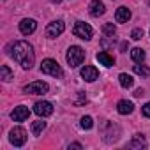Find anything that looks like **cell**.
<instances>
[{
  "label": "cell",
  "mask_w": 150,
  "mask_h": 150,
  "mask_svg": "<svg viewBox=\"0 0 150 150\" xmlns=\"http://www.w3.org/2000/svg\"><path fill=\"white\" fill-rule=\"evenodd\" d=\"M7 51L23 69H32V65L35 62V53H34V48H32L30 42H27V41L11 42Z\"/></svg>",
  "instance_id": "1"
},
{
  "label": "cell",
  "mask_w": 150,
  "mask_h": 150,
  "mask_svg": "<svg viewBox=\"0 0 150 150\" xmlns=\"http://www.w3.org/2000/svg\"><path fill=\"white\" fill-rule=\"evenodd\" d=\"M65 60H67V64H69L71 67H78V65H81L83 60H85V51H83L80 46H71V48L67 50Z\"/></svg>",
  "instance_id": "2"
},
{
  "label": "cell",
  "mask_w": 150,
  "mask_h": 150,
  "mask_svg": "<svg viewBox=\"0 0 150 150\" xmlns=\"http://www.w3.org/2000/svg\"><path fill=\"white\" fill-rule=\"evenodd\" d=\"M101 132H103V139H104L106 143H113V141H117L118 136H120V127H118L117 124L106 120V122L103 124Z\"/></svg>",
  "instance_id": "3"
},
{
  "label": "cell",
  "mask_w": 150,
  "mask_h": 150,
  "mask_svg": "<svg viewBox=\"0 0 150 150\" xmlns=\"http://www.w3.org/2000/svg\"><path fill=\"white\" fill-rule=\"evenodd\" d=\"M41 72L50 74V76H53V78H62V76H64L62 67H60L58 62L53 60V58H46V60H42V64H41Z\"/></svg>",
  "instance_id": "4"
},
{
  "label": "cell",
  "mask_w": 150,
  "mask_h": 150,
  "mask_svg": "<svg viewBox=\"0 0 150 150\" xmlns=\"http://www.w3.org/2000/svg\"><path fill=\"white\" fill-rule=\"evenodd\" d=\"M72 34L76 35V37H80V39L90 41V39H92V35H94V30H92V27H90L88 23L78 21L76 25H74V28H72Z\"/></svg>",
  "instance_id": "5"
},
{
  "label": "cell",
  "mask_w": 150,
  "mask_h": 150,
  "mask_svg": "<svg viewBox=\"0 0 150 150\" xmlns=\"http://www.w3.org/2000/svg\"><path fill=\"white\" fill-rule=\"evenodd\" d=\"M9 141L14 146H23L27 143V131L23 127H13L9 132Z\"/></svg>",
  "instance_id": "6"
},
{
  "label": "cell",
  "mask_w": 150,
  "mask_h": 150,
  "mask_svg": "<svg viewBox=\"0 0 150 150\" xmlns=\"http://www.w3.org/2000/svg\"><path fill=\"white\" fill-rule=\"evenodd\" d=\"M65 30V23L62 21V20H57V21H51L48 27H46V37H50V39H53V37H58L62 32Z\"/></svg>",
  "instance_id": "7"
},
{
  "label": "cell",
  "mask_w": 150,
  "mask_h": 150,
  "mask_svg": "<svg viewBox=\"0 0 150 150\" xmlns=\"http://www.w3.org/2000/svg\"><path fill=\"white\" fill-rule=\"evenodd\" d=\"M48 90H50V87H48L46 81H32V83H28V85L23 88L25 94H34V96H37V94H46Z\"/></svg>",
  "instance_id": "8"
},
{
  "label": "cell",
  "mask_w": 150,
  "mask_h": 150,
  "mask_svg": "<svg viewBox=\"0 0 150 150\" xmlns=\"http://www.w3.org/2000/svg\"><path fill=\"white\" fill-rule=\"evenodd\" d=\"M34 113L39 115V117H42V118L44 117H50L53 113V104L48 103V101H37L34 104Z\"/></svg>",
  "instance_id": "9"
},
{
  "label": "cell",
  "mask_w": 150,
  "mask_h": 150,
  "mask_svg": "<svg viewBox=\"0 0 150 150\" xmlns=\"http://www.w3.org/2000/svg\"><path fill=\"white\" fill-rule=\"evenodd\" d=\"M35 28H37V21L32 20V18H25V20H21V23H20V32H21L23 35L34 34Z\"/></svg>",
  "instance_id": "10"
},
{
  "label": "cell",
  "mask_w": 150,
  "mask_h": 150,
  "mask_svg": "<svg viewBox=\"0 0 150 150\" xmlns=\"http://www.w3.org/2000/svg\"><path fill=\"white\" fill-rule=\"evenodd\" d=\"M30 117V110L27 108V106H16L14 110H13V113H11V118L14 120V122H23V120H27Z\"/></svg>",
  "instance_id": "11"
},
{
  "label": "cell",
  "mask_w": 150,
  "mask_h": 150,
  "mask_svg": "<svg viewBox=\"0 0 150 150\" xmlns=\"http://www.w3.org/2000/svg\"><path fill=\"white\" fill-rule=\"evenodd\" d=\"M81 78L85 80V81H96L97 78H99V71L94 67V65H85V67H81Z\"/></svg>",
  "instance_id": "12"
},
{
  "label": "cell",
  "mask_w": 150,
  "mask_h": 150,
  "mask_svg": "<svg viewBox=\"0 0 150 150\" xmlns=\"http://www.w3.org/2000/svg\"><path fill=\"white\" fill-rule=\"evenodd\" d=\"M88 13H90V16L99 18V16H103L106 13V7H104V4L101 2V0H92L90 6H88Z\"/></svg>",
  "instance_id": "13"
},
{
  "label": "cell",
  "mask_w": 150,
  "mask_h": 150,
  "mask_svg": "<svg viewBox=\"0 0 150 150\" xmlns=\"http://www.w3.org/2000/svg\"><path fill=\"white\" fill-rule=\"evenodd\" d=\"M117 111H118L120 115H131V113L134 111V104H132L131 101H127V99H122V101H118V104H117Z\"/></svg>",
  "instance_id": "14"
},
{
  "label": "cell",
  "mask_w": 150,
  "mask_h": 150,
  "mask_svg": "<svg viewBox=\"0 0 150 150\" xmlns=\"http://www.w3.org/2000/svg\"><path fill=\"white\" fill-rule=\"evenodd\" d=\"M115 20H117V23H127L131 20V11L127 7H118L115 13Z\"/></svg>",
  "instance_id": "15"
},
{
  "label": "cell",
  "mask_w": 150,
  "mask_h": 150,
  "mask_svg": "<svg viewBox=\"0 0 150 150\" xmlns=\"http://www.w3.org/2000/svg\"><path fill=\"white\" fill-rule=\"evenodd\" d=\"M103 65H106V67H113L115 65V58L110 55V53H106V51H101V53H97V57H96Z\"/></svg>",
  "instance_id": "16"
},
{
  "label": "cell",
  "mask_w": 150,
  "mask_h": 150,
  "mask_svg": "<svg viewBox=\"0 0 150 150\" xmlns=\"http://www.w3.org/2000/svg\"><path fill=\"white\" fill-rule=\"evenodd\" d=\"M118 81H120V87H124V88H131L134 85L132 76H131V74H125V72H122L118 76Z\"/></svg>",
  "instance_id": "17"
},
{
  "label": "cell",
  "mask_w": 150,
  "mask_h": 150,
  "mask_svg": "<svg viewBox=\"0 0 150 150\" xmlns=\"http://www.w3.org/2000/svg\"><path fill=\"white\" fill-rule=\"evenodd\" d=\"M132 71L138 74V76H143V78L150 76V67H146V65H141V62H139V64L136 62V65H132Z\"/></svg>",
  "instance_id": "18"
},
{
  "label": "cell",
  "mask_w": 150,
  "mask_h": 150,
  "mask_svg": "<svg viewBox=\"0 0 150 150\" xmlns=\"http://www.w3.org/2000/svg\"><path fill=\"white\" fill-rule=\"evenodd\" d=\"M13 78H14V72L9 69V65H2V67H0V80L11 81Z\"/></svg>",
  "instance_id": "19"
},
{
  "label": "cell",
  "mask_w": 150,
  "mask_h": 150,
  "mask_svg": "<svg viewBox=\"0 0 150 150\" xmlns=\"http://www.w3.org/2000/svg\"><path fill=\"white\" fill-rule=\"evenodd\" d=\"M131 146L132 148H141V146H146V139L143 134H134L132 141H131Z\"/></svg>",
  "instance_id": "20"
},
{
  "label": "cell",
  "mask_w": 150,
  "mask_h": 150,
  "mask_svg": "<svg viewBox=\"0 0 150 150\" xmlns=\"http://www.w3.org/2000/svg\"><path fill=\"white\" fill-rule=\"evenodd\" d=\"M131 57H132V60H134V62H138V64H139V62H143V60H145V57H146V55H145V51H143L141 48H134V50L131 51Z\"/></svg>",
  "instance_id": "21"
},
{
  "label": "cell",
  "mask_w": 150,
  "mask_h": 150,
  "mask_svg": "<svg viewBox=\"0 0 150 150\" xmlns=\"http://www.w3.org/2000/svg\"><path fill=\"white\" fill-rule=\"evenodd\" d=\"M44 127H46V122H42V120H35V122L32 124V132H34V136H39V134L44 131Z\"/></svg>",
  "instance_id": "22"
},
{
  "label": "cell",
  "mask_w": 150,
  "mask_h": 150,
  "mask_svg": "<svg viewBox=\"0 0 150 150\" xmlns=\"http://www.w3.org/2000/svg\"><path fill=\"white\" fill-rule=\"evenodd\" d=\"M103 32H104V35H106V37H113V35L117 34V27H115L113 23H104Z\"/></svg>",
  "instance_id": "23"
},
{
  "label": "cell",
  "mask_w": 150,
  "mask_h": 150,
  "mask_svg": "<svg viewBox=\"0 0 150 150\" xmlns=\"http://www.w3.org/2000/svg\"><path fill=\"white\" fill-rule=\"evenodd\" d=\"M80 125L83 127V129H92L94 127V120H92V117H81V122H80Z\"/></svg>",
  "instance_id": "24"
},
{
  "label": "cell",
  "mask_w": 150,
  "mask_h": 150,
  "mask_svg": "<svg viewBox=\"0 0 150 150\" xmlns=\"http://www.w3.org/2000/svg\"><path fill=\"white\" fill-rule=\"evenodd\" d=\"M131 37H132L134 41H139V39L143 37V30H141V28H134V30L131 32Z\"/></svg>",
  "instance_id": "25"
},
{
  "label": "cell",
  "mask_w": 150,
  "mask_h": 150,
  "mask_svg": "<svg viewBox=\"0 0 150 150\" xmlns=\"http://www.w3.org/2000/svg\"><path fill=\"white\" fill-rule=\"evenodd\" d=\"M85 103H87L85 92H78V101H76V104H85Z\"/></svg>",
  "instance_id": "26"
},
{
  "label": "cell",
  "mask_w": 150,
  "mask_h": 150,
  "mask_svg": "<svg viewBox=\"0 0 150 150\" xmlns=\"http://www.w3.org/2000/svg\"><path fill=\"white\" fill-rule=\"evenodd\" d=\"M141 111H143V115H145L146 118H150V103H146V104H143V108H141Z\"/></svg>",
  "instance_id": "27"
},
{
  "label": "cell",
  "mask_w": 150,
  "mask_h": 150,
  "mask_svg": "<svg viewBox=\"0 0 150 150\" xmlns=\"http://www.w3.org/2000/svg\"><path fill=\"white\" fill-rule=\"evenodd\" d=\"M69 148H81V143H71Z\"/></svg>",
  "instance_id": "28"
},
{
  "label": "cell",
  "mask_w": 150,
  "mask_h": 150,
  "mask_svg": "<svg viewBox=\"0 0 150 150\" xmlns=\"http://www.w3.org/2000/svg\"><path fill=\"white\" fill-rule=\"evenodd\" d=\"M134 96H136V97H141V96H143V90H141V88H139V90H136V92H134Z\"/></svg>",
  "instance_id": "29"
},
{
  "label": "cell",
  "mask_w": 150,
  "mask_h": 150,
  "mask_svg": "<svg viewBox=\"0 0 150 150\" xmlns=\"http://www.w3.org/2000/svg\"><path fill=\"white\" fill-rule=\"evenodd\" d=\"M51 2H57V4H58V2H60V0H51Z\"/></svg>",
  "instance_id": "30"
}]
</instances>
